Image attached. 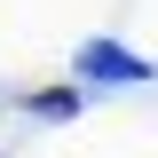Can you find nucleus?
Returning a JSON list of instances; mask_svg holds the SVG:
<instances>
[{"label": "nucleus", "mask_w": 158, "mask_h": 158, "mask_svg": "<svg viewBox=\"0 0 158 158\" xmlns=\"http://www.w3.org/2000/svg\"><path fill=\"white\" fill-rule=\"evenodd\" d=\"M79 63H87V71H95V79H142V71H150V63H135V56H127V48H111V40H95V48H87V56H79Z\"/></svg>", "instance_id": "obj_1"}]
</instances>
